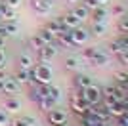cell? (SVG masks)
<instances>
[{
  "mask_svg": "<svg viewBox=\"0 0 128 126\" xmlns=\"http://www.w3.org/2000/svg\"><path fill=\"white\" fill-rule=\"evenodd\" d=\"M69 109L75 113L76 116H84L90 109V105L86 103V100L82 98V90H75L69 98Z\"/></svg>",
  "mask_w": 128,
  "mask_h": 126,
  "instance_id": "1",
  "label": "cell"
},
{
  "mask_svg": "<svg viewBox=\"0 0 128 126\" xmlns=\"http://www.w3.org/2000/svg\"><path fill=\"white\" fill-rule=\"evenodd\" d=\"M31 76H32V82H36V84H52V67L36 63L31 69Z\"/></svg>",
  "mask_w": 128,
  "mask_h": 126,
  "instance_id": "2",
  "label": "cell"
},
{
  "mask_svg": "<svg viewBox=\"0 0 128 126\" xmlns=\"http://www.w3.org/2000/svg\"><path fill=\"white\" fill-rule=\"evenodd\" d=\"M58 56V44H46L42 50H38V61L46 65V67H52V59Z\"/></svg>",
  "mask_w": 128,
  "mask_h": 126,
  "instance_id": "3",
  "label": "cell"
},
{
  "mask_svg": "<svg viewBox=\"0 0 128 126\" xmlns=\"http://www.w3.org/2000/svg\"><path fill=\"white\" fill-rule=\"evenodd\" d=\"M82 98L86 100V103H88V105L102 103V100H103V90L100 88V86H96V84H92V86H88L86 90H82Z\"/></svg>",
  "mask_w": 128,
  "mask_h": 126,
  "instance_id": "4",
  "label": "cell"
},
{
  "mask_svg": "<svg viewBox=\"0 0 128 126\" xmlns=\"http://www.w3.org/2000/svg\"><path fill=\"white\" fill-rule=\"evenodd\" d=\"M46 118H48V124L50 126H59V124H65L67 122V113L63 109H52L50 113H46Z\"/></svg>",
  "mask_w": 128,
  "mask_h": 126,
  "instance_id": "5",
  "label": "cell"
},
{
  "mask_svg": "<svg viewBox=\"0 0 128 126\" xmlns=\"http://www.w3.org/2000/svg\"><path fill=\"white\" fill-rule=\"evenodd\" d=\"M69 34H71V38H73V42H75V46H82V44H86L88 38H90V31H86L82 27H76V29L69 31Z\"/></svg>",
  "mask_w": 128,
  "mask_h": 126,
  "instance_id": "6",
  "label": "cell"
},
{
  "mask_svg": "<svg viewBox=\"0 0 128 126\" xmlns=\"http://www.w3.org/2000/svg\"><path fill=\"white\" fill-rule=\"evenodd\" d=\"M88 113L94 116H98L100 120H107V118H111V115H109V109H107V105L103 103H96V105H90V109H88Z\"/></svg>",
  "mask_w": 128,
  "mask_h": 126,
  "instance_id": "7",
  "label": "cell"
},
{
  "mask_svg": "<svg viewBox=\"0 0 128 126\" xmlns=\"http://www.w3.org/2000/svg\"><path fill=\"white\" fill-rule=\"evenodd\" d=\"M19 86H21V84L16 80V76L10 74V76L4 80V84H2V94H6V96H16L17 90H19Z\"/></svg>",
  "mask_w": 128,
  "mask_h": 126,
  "instance_id": "8",
  "label": "cell"
},
{
  "mask_svg": "<svg viewBox=\"0 0 128 126\" xmlns=\"http://www.w3.org/2000/svg\"><path fill=\"white\" fill-rule=\"evenodd\" d=\"M59 19H61V23H63V27L67 29V31H73V29L80 27V23H82V21H80L78 17L73 14V12H67V14H63Z\"/></svg>",
  "mask_w": 128,
  "mask_h": 126,
  "instance_id": "9",
  "label": "cell"
},
{
  "mask_svg": "<svg viewBox=\"0 0 128 126\" xmlns=\"http://www.w3.org/2000/svg\"><path fill=\"white\" fill-rule=\"evenodd\" d=\"M17 65H19L17 69H27V71H31L36 63H34V59H32L31 52H29V50H25V52H21L19 56H17Z\"/></svg>",
  "mask_w": 128,
  "mask_h": 126,
  "instance_id": "10",
  "label": "cell"
},
{
  "mask_svg": "<svg viewBox=\"0 0 128 126\" xmlns=\"http://www.w3.org/2000/svg\"><path fill=\"white\" fill-rule=\"evenodd\" d=\"M2 109H6L8 113H17V111H21V101L17 100L16 96H6L4 101H2Z\"/></svg>",
  "mask_w": 128,
  "mask_h": 126,
  "instance_id": "11",
  "label": "cell"
},
{
  "mask_svg": "<svg viewBox=\"0 0 128 126\" xmlns=\"http://www.w3.org/2000/svg\"><path fill=\"white\" fill-rule=\"evenodd\" d=\"M73 84H75L76 90H86L88 86L94 84V78L88 76V74H84V73H76L75 76H73Z\"/></svg>",
  "mask_w": 128,
  "mask_h": 126,
  "instance_id": "12",
  "label": "cell"
},
{
  "mask_svg": "<svg viewBox=\"0 0 128 126\" xmlns=\"http://www.w3.org/2000/svg\"><path fill=\"white\" fill-rule=\"evenodd\" d=\"M44 29H46V31H50L54 34V36H58L59 32H63V31H67V29H65L63 27V23H61V19H48L46 21V25H44Z\"/></svg>",
  "mask_w": 128,
  "mask_h": 126,
  "instance_id": "13",
  "label": "cell"
},
{
  "mask_svg": "<svg viewBox=\"0 0 128 126\" xmlns=\"http://www.w3.org/2000/svg\"><path fill=\"white\" fill-rule=\"evenodd\" d=\"M90 17H92V23H107L109 12H107L103 6H100V8H96V10L90 12Z\"/></svg>",
  "mask_w": 128,
  "mask_h": 126,
  "instance_id": "14",
  "label": "cell"
},
{
  "mask_svg": "<svg viewBox=\"0 0 128 126\" xmlns=\"http://www.w3.org/2000/svg\"><path fill=\"white\" fill-rule=\"evenodd\" d=\"M109 109V115H111V118H120V116L126 113V109H128V105L126 103H122V101H117V103H113V105H109L107 107Z\"/></svg>",
  "mask_w": 128,
  "mask_h": 126,
  "instance_id": "15",
  "label": "cell"
},
{
  "mask_svg": "<svg viewBox=\"0 0 128 126\" xmlns=\"http://www.w3.org/2000/svg\"><path fill=\"white\" fill-rule=\"evenodd\" d=\"M52 4H54V0H31V6L36 14H46V12H50Z\"/></svg>",
  "mask_w": 128,
  "mask_h": 126,
  "instance_id": "16",
  "label": "cell"
},
{
  "mask_svg": "<svg viewBox=\"0 0 128 126\" xmlns=\"http://www.w3.org/2000/svg\"><path fill=\"white\" fill-rule=\"evenodd\" d=\"M56 44H61V48H76L73 38H71V34H69V31L59 32L58 36H56Z\"/></svg>",
  "mask_w": 128,
  "mask_h": 126,
  "instance_id": "17",
  "label": "cell"
},
{
  "mask_svg": "<svg viewBox=\"0 0 128 126\" xmlns=\"http://www.w3.org/2000/svg\"><path fill=\"white\" fill-rule=\"evenodd\" d=\"M14 76H16V80H17L19 84H27V86H31V84H32L31 71H27V69H17Z\"/></svg>",
  "mask_w": 128,
  "mask_h": 126,
  "instance_id": "18",
  "label": "cell"
},
{
  "mask_svg": "<svg viewBox=\"0 0 128 126\" xmlns=\"http://www.w3.org/2000/svg\"><path fill=\"white\" fill-rule=\"evenodd\" d=\"M36 105H38V109L42 111V113H50L52 109H56V107H58V101L52 100V98H42V100L36 101Z\"/></svg>",
  "mask_w": 128,
  "mask_h": 126,
  "instance_id": "19",
  "label": "cell"
},
{
  "mask_svg": "<svg viewBox=\"0 0 128 126\" xmlns=\"http://www.w3.org/2000/svg\"><path fill=\"white\" fill-rule=\"evenodd\" d=\"M0 17H2L4 21H16L17 14H16L14 8H8L4 2H0Z\"/></svg>",
  "mask_w": 128,
  "mask_h": 126,
  "instance_id": "20",
  "label": "cell"
},
{
  "mask_svg": "<svg viewBox=\"0 0 128 126\" xmlns=\"http://www.w3.org/2000/svg\"><path fill=\"white\" fill-rule=\"evenodd\" d=\"M109 63V54L103 52V50H98V54L94 56V59H92L90 65H96V67H103V65H107Z\"/></svg>",
  "mask_w": 128,
  "mask_h": 126,
  "instance_id": "21",
  "label": "cell"
},
{
  "mask_svg": "<svg viewBox=\"0 0 128 126\" xmlns=\"http://www.w3.org/2000/svg\"><path fill=\"white\" fill-rule=\"evenodd\" d=\"M73 14H75L76 17H78L80 21H84V19H88V17H90V10H88V8H86L84 4H78V6H75V8H73Z\"/></svg>",
  "mask_w": 128,
  "mask_h": 126,
  "instance_id": "22",
  "label": "cell"
},
{
  "mask_svg": "<svg viewBox=\"0 0 128 126\" xmlns=\"http://www.w3.org/2000/svg\"><path fill=\"white\" fill-rule=\"evenodd\" d=\"M36 124V120L32 116H19V118H12L10 126H32Z\"/></svg>",
  "mask_w": 128,
  "mask_h": 126,
  "instance_id": "23",
  "label": "cell"
},
{
  "mask_svg": "<svg viewBox=\"0 0 128 126\" xmlns=\"http://www.w3.org/2000/svg\"><path fill=\"white\" fill-rule=\"evenodd\" d=\"M100 118L94 115H90V113H86L84 116H80V126H100Z\"/></svg>",
  "mask_w": 128,
  "mask_h": 126,
  "instance_id": "24",
  "label": "cell"
},
{
  "mask_svg": "<svg viewBox=\"0 0 128 126\" xmlns=\"http://www.w3.org/2000/svg\"><path fill=\"white\" fill-rule=\"evenodd\" d=\"M90 32L94 36H105L107 34V23H92Z\"/></svg>",
  "mask_w": 128,
  "mask_h": 126,
  "instance_id": "25",
  "label": "cell"
},
{
  "mask_svg": "<svg viewBox=\"0 0 128 126\" xmlns=\"http://www.w3.org/2000/svg\"><path fill=\"white\" fill-rule=\"evenodd\" d=\"M80 61H82V59L76 58V56H69V58L65 59V69H67V71H76V69L80 67Z\"/></svg>",
  "mask_w": 128,
  "mask_h": 126,
  "instance_id": "26",
  "label": "cell"
},
{
  "mask_svg": "<svg viewBox=\"0 0 128 126\" xmlns=\"http://www.w3.org/2000/svg\"><path fill=\"white\" fill-rule=\"evenodd\" d=\"M98 50H100V48H96V46L84 48V50H82V54H80V59H84V61L92 63V59H94V56L98 54Z\"/></svg>",
  "mask_w": 128,
  "mask_h": 126,
  "instance_id": "27",
  "label": "cell"
},
{
  "mask_svg": "<svg viewBox=\"0 0 128 126\" xmlns=\"http://www.w3.org/2000/svg\"><path fill=\"white\" fill-rule=\"evenodd\" d=\"M44 46H46V42H44V38L40 36L38 32H34V34H32V36H31V48H32V50H36V52H38V50H42Z\"/></svg>",
  "mask_w": 128,
  "mask_h": 126,
  "instance_id": "28",
  "label": "cell"
},
{
  "mask_svg": "<svg viewBox=\"0 0 128 126\" xmlns=\"http://www.w3.org/2000/svg\"><path fill=\"white\" fill-rule=\"evenodd\" d=\"M126 12H128V8L124 4H115L111 8V12H109V16H113V17H117V19H118V17H122Z\"/></svg>",
  "mask_w": 128,
  "mask_h": 126,
  "instance_id": "29",
  "label": "cell"
},
{
  "mask_svg": "<svg viewBox=\"0 0 128 126\" xmlns=\"http://www.w3.org/2000/svg\"><path fill=\"white\" fill-rule=\"evenodd\" d=\"M4 29L8 32V36H16L17 31H19V27H17L16 21H4Z\"/></svg>",
  "mask_w": 128,
  "mask_h": 126,
  "instance_id": "30",
  "label": "cell"
},
{
  "mask_svg": "<svg viewBox=\"0 0 128 126\" xmlns=\"http://www.w3.org/2000/svg\"><path fill=\"white\" fill-rule=\"evenodd\" d=\"M117 29H118V32H120V34H126V32H128V12L124 14L122 17H118Z\"/></svg>",
  "mask_w": 128,
  "mask_h": 126,
  "instance_id": "31",
  "label": "cell"
},
{
  "mask_svg": "<svg viewBox=\"0 0 128 126\" xmlns=\"http://www.w3.org/2000/svg\"><path fill=\"white\" fill-rule=\"evenodd\" d=\"M128 82V73H124V71H117L115 73V84H118V86H126Z\"/></svg>",
  "mask_w": 128,
  "mask_h": 126,
  "instance_id": "32",
  "label": "cell"
},
{
  "mask_svg": "<svg viewBox=\"0 0 128 126\" xmlns=\"http://www.w3.org/2000/svg\"><path fill=\"white\" fill-rule=\"evenodd\" d=\"M38 34H40V36L44 38V42H46V44H54V42H56V36H54V34H52L50 31H46L44 27L40 29V31H38Z\"/></svg>",
  "mask_w": 128,
  "mask_h": 126,
  "instance_id": "33",
  "label": "cell"
},
{
  "mask_svg": "<svg viewBox=\"0 0 128 126\" xmlns=\"http://www.w3.org/2000/svg\"><path fill=\"white\" fill-rule=\"evenodd\" d=\"M10 122H12L10 113L6 109H0V126H10Z\"/></svg>",
  "mask_w": 128,
  "mask_h": 126,
  "instance_id": "34",
  "label": "cell"
},
{
  "mask_svg": "<svg viewBox=\"0 0 128 126\" xmlns=\"http://www.w3.org/2000/svg\"><path fill=\"white\" fill-rule=\"evenodd\" d=\"M117 61L124 67H128V50H122L120 54H117Z\"/></svg>",
  "mask_w": 128,
  "mask_h": 126,
  "instance_id": "35",
  "label": "cell"
},
{
  "mask_svg": "<svg viewBox=\"0 0 128 126\" xmlns=\"http://www.w3.org/2000/svg\"><path fill=\"white\" fill-rule=\"evenodd\" d=\"M48 98H52V100L59 101V98H61V90H59V88H56V86H52V84H50V94H48Z\"/></svg>",
  "mask_w": 128,
  "mask_h": 126,
  "instance_id": "36",
  "label": "cell"
},
{
  "mask_svg": "<svg viewBox=\"0 0 128 126\" xmlns=\"http://www.w3.org/2000/svg\"><path fill=\"white\" fill-rule=\"evenodd\" d=\"M82 4H84L86 6V8H88V10H96V8H100V6H102V4H100V2H98V0H82Z\"/></svg>",
  "mask_w": 128,
  "mask_h": 126,
  "instance_id": "37",
  "label": "cell"
},
{
  "mask_svg": "<svg viewBox=\"0 0 128 126\" xmlns=\"http://www.w3.org/2000/svg\"><path fill=\"white\" fill-rule=\"evenodd\" d=\"M4 4L8 6V8H14V10H17V8L21 6V0H4Z\"/></svg>",
  "mask_w": 128,
  "mask_h": 126,
  "instance_id": "38",
  "label": "cell"
},
{
  "mask_svg": "<svg viewBox=\"0 0 128 126\" xmlns=\"http://www.w3.org/2000/svg\"><path fill=\"white\" fill-rule=\"evenodd\" d=\"M8 76H10V74L6 73L4 69H0V92H2V84H4V80L8 78Z\"/></svg>",
  "mask_w": 128,
  "mask_h": 126,
  "instance_id": "39",
  "label": "cell"
},
{
  "mask_svg": "<svg viewBox=\"0 0 128 126\" xmlns=\"http://www.w3.org/2000/svg\"><path fill=\"white\" fill-rule=\"evenodd\" d=\"M100 126H117V120L115 118H107V120H102Z\"/></svg>",
  "mask_w": 128,
  "mask_h": 126,
  "instance_id": "40",
  "label": "cell"
},
{
  "mask_svg": "<svg viewBox=\"0 0 128 126\" xmlns=\"http://www.w3.org/2000/svg\"><path fill=\"white\" fill-rule=\"evenodd\" d=\"M4 65H6V54L4 50H0V69H4Z\"/></svg>",
  "mask_w": 128,
  "mask_h": 126,
  "instance_id": "41",
  "label": "cell"
},
{
  "mask_svg": "<svg viewBox=\"0 0 128 126\" xmlns=\"http://www.w3.org/2000/svg\"><path fill=\"white\" fill-rule=\"evenodd\" d=\"M0 36H2V38H6V36H8V32H6V29H4V23L0 25Z\"/></svg>",
  "mask_w": 128,
  "mask_h": 126,
  "instance_id": "42",
  "label": "cell"
},
{
  "mask_svg": "<svg viewBox=\"0 0 128 126\" xmlns=\"http://www.w3.org/2000/svg\"><path fill=\"white\" fill-rule=\"evenodd\" d=\"M4 46H6V38L0 36V50H4Z\"/></svg>",
  "mask_w": 128,
  "mask_h": 126,
  "instance_id": "43",
  "label": "cell"
},
{
  "mask_svg": "<svg viewBox=\"0 0 128 126\" xmlns=\"http://www.w3.org/2000/svg\"><path fill=\"white\" fill-rule=\"evenodd\" d=\"M117 126H128L126 122H120V120H117Z\"/></svg>",
  "mask_w": 128,
  "mask_h": 126,
  "instance_id": "44",
  "label": "cell"
},
{
  "mask_svg": "<svg viewBox=\"0 0 128 126\" xmlns=\"http://www.w3.org/2000/svg\"><path fill=\"white\" fill-rule=\"evenodd\" d=\"M65 2H69V4H75V2H78V0H65Z\"/></svg>",
  "mask_w": 128,
  "mask_h": 126,
  "instance_id": "45",
  "label": "cell"
},
{
  "mask_svg": "<svg viewBox=\"0 0 128 126\" xmlns=\"http://www.w3.org/2000/svg\"><path fill=\"white\" fill-rule=\"evenodd\" d=\"M32 126H42V124H38V122H36V124H32Z\"/></svg>",
  "mask_w": 128,
  "mask_h": 126,
  "instance_id": "46",
  "label": "cell"
},
{
  "mask_svg": "<svg viewBox=\"0 0 128 126\" xmlns=\"http://www.w3.org/2000/svg\"><path fill=\"white\" fill-rule=\"evenodd\" d=\"M59 126H67V122H65V124H59Z\"/></svg>",
  "mask_w": 128,
  "mask_h": 126,
  "instance_id": "47",
  "label": "cell"
},
{
  "mask_svg": "<svg viewBox=\"0 0 128 126\" xmlns=\"http://www.w3.org/2000/svg\"><path fill=\"white\" fill-rule=\"evenodd\" d=\"M0 19H2V17H0Z\"/></svg>",
  "mask_w": 128,
  "mask_h": 126,
  "instance_id": "48",
  "label": "cell"
},
{
  "mask_svg": "<svg viewBox=\"0 0 128 126\" xmlns=\"http://www.w3.org/2000/svg\"><path fill=\"white\" fill-rule=\"evenodd\" d=\"M126 103H128V101H126Z\"/></svg>",
  "mask_w": 128,
  "mask_h": 126,
  "instance_id": "49",
  "label": "cell"
}]
</instances>
